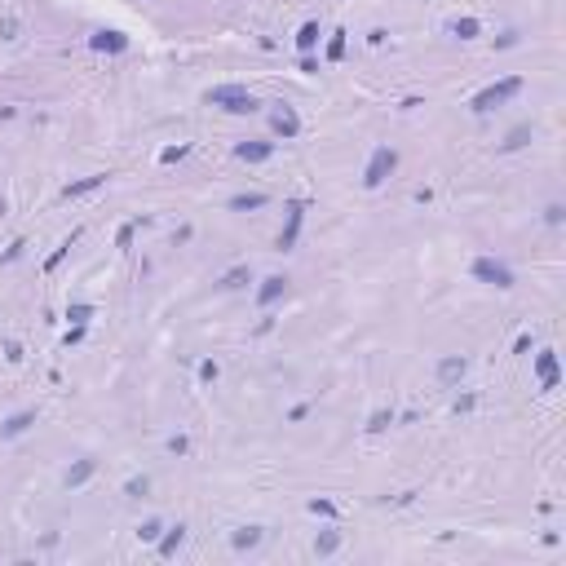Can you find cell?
I'll return each instance as SVG.
<instances>
[{
	"label": "cell",
	"mask_w": 566,
	"mask_h": 566,
	"mask_svg": "<svg viewBox=\"0 0 566 566\" xmlns=\"http://www.w3.org/2000/svg\"><path fill=\"white\" fill-rule=\"evenodd\" d=\"M562 217H566L562 203H549V208H544V222H549V226H562Z\"/></svg>",
	"instance_id": "obj_31"
},
{
	"label": "cell",
	"mask_w": 566,
	"mask_h": 566,
	"mask_svg": "<svg viewBox=\"0 0 566 566\" xmlns=\"http://www.w3.org/2000/svg\"><path fill=\"white\" fill-rule=\"evenodd\" d=\"M115 244L128 252V244H133V226H119V235H115Z\"/></svg>",
	"instance_id": "obj_34"
},
{
	"label": "cell",
	"mask_w": 566,
	"mask_h": 566,
	"mask_svg": "<svg viewBox=\"0 0 566 566\" xmlns=\"http://www.w3.org/2000/svg\"><path fill=\"white\" fill-rule=\"evenodd\" d=\"M5 358H9V363H22V345L18 341H5Z\"/></svg>",
	"instance_id": "obj_32"
},
{
	"label": "cell",
	"mask_w": 566,
	"mask_h": 566,
	"mask_svg": "<svg viewBox=\"0 0 566 566\" xmlns=\"http://www.w3.org/2000/svg\"><path fill=\"white\" fill-rule=\"evenodd\" d=\"M526 142H531V124H517L513 133H509V138L500 142V155H509V151H522Z\"/></svg>",
	"instance_id": "obj_19"
},
{
	"label": "cell",
	"mask_w": 566,
	"mask_h": 566,
	"mask_svg": "<svg viewBox=\"0 0 566 566\" xmlns=\"http://www.w3.org/2000/svg\"><path fill=\"white\" fill-rule=\"evenodd\" d=\"M67 319H71V323H80V328H84V323L93 319V306H89V301H76V306H67Z\"/></svg>",
	"instance_id": "obj_25"
},
{
	"label": "cell",
	"mask_w": 566,
	"mask_h": 566,
	"mask_svg": "<svg viewBox=\"0 0 566 566\" xmlns=\"http://www.w3.org/2000/svg\"><path fill=\"white\" fill-rule=\"evenodd\" d=\"M336 549H341V531H319L315 535V553L319 558H332Z\"/></svg>",
	"instance_id": "obj_20"
},
{
	"label": "cell",
	"mask_w": 566,
	"mask_h": 566,
	"mask_svg": "<svg viewBox=\"0 0 566 566\" xmlns=\"http://www.w3.org/2000/svg\"><path fill=\"white\" fill-rule=\"evenodd\" d=\"M345 58V31H332V40H328V63H341Z\"/></svg>",
	"instance_id": "obj_27"
},
{
	"label": "cell",
	"mask_w": 566,
	"mask_h": 566,
	"mask_svg": "<svg viewBox=\"0 0 566 566\" xmlns=\"http://www.w3.org/2000/svg\"><path fill=\"white\" fill-rule=\"evenodd\" d=\"M270 195H261V190H252V195H231V208L235 213H252V208H266Z\"/></svg>",
	"instance_id": "obj_18"
},
{
	"label": "cell",
	"mask_w": 566,
	"mask_h": 566,
	"mask_svg": "<svg viewBox=\"0 0 566 566\" xmlns=\"http://www.w3.org/2000/svg\"><path fill=\"white\" fill-rule=\"evenodd\" d=\"M186 155H190V147H164L160 151V164H182Z\"/></svg>",
	"instance_id": "obj_29"
},
{
	"label": "cell",
	"mask_w": 566,
	"mask_h": 566,
	"mask_svg": "<svg viewBox=\"0 0 566 566\" xmlns=\"http://www.w3.org/2000/svg\"><path fill=\"white\" fill-rule=\"evenodd\" d=\"M160 531H164L160 517H147V522L138 526V540H142V544H155V540H160Z\"/></svg>",
	"instance_id": "obj_23"
},
{
	"label": "cell",
	"mask_w": 566,
	"mask_h": 566,
	"mask_svg": "<svg viewBox=\"0 0 566 566\" xmlns=\"http://www.w3.org/2000/svg\"><path fill=\"white\" fill-rule=\"evenodd\" d=\"M301 217H306V199H288V226L279 231V239H274V248H279V252H292V248H297Z\"/></svg>",
	"instance_id": "obj_5"
},
{
	"label": "cell",
	"mask_w": 566,
	"mask_h": 566,
	"mask_svg": "<svg viewBox=\"0 0 566 566\" xmlns=\"http://www.w3.org/2000/svg\"><path fill=\"white\" fill-rule=\"evenodd\" d=\"M186 447H190V442H186V438H168V451H173V456H182Z\"/></svg>",
	"instance_id": "obj_35"
},
{
	"label": "cell",
	"mask_w": 566,
	"mask_h": 566,
	"mask_svg": "<svg viewBox=\"0 0 566 566\" xmlns=\"http://www.w3.org/2000/svg\"><path fill=\"white\" fill-rule=\"evenodd\" d=\"M203 98H208L213 106H222V111H231V115H252V111H261L257 93H248L244 84H213Z\"/></svg>",
	"instance_id": "obj_1"
},
{
	"label": "cell",
	"mask_w": 566,
	"mask_h": 566,
	"mask_svg": "<svg viewBox=\"0 0 566 566\" xmlns=\"http://www.w3.org/2000/svg\"><path fill=\"white\" fill-rule=\"evenodd\" d=\"M469 274H474L478 283H487V288H513V270L504 266L500 257H474L469 261Z\"/></svg>",
	"instance_id": "obj_4"
},
{
	"label": "cell",
	"mask_w": 566,
	"mask_h": 566,
	"mask_svg": "<svg viewBox=\"0 0 566 566\" xmlns=\"http://www.w3.org/2000/svg\"><path fill=\"white\" fill-rule=\"evenodd\" d=\"M451 35H460V40H478V35H483V22H478V18H456L451 22Z\"/></svg>",
	"instance_id": "obj_21"
},
{
	"label": "cell",
	"mask_w": 566,
	"mask_h": 566,
	"mask_svg": "<svg viewBox=\"0 0 566 566\" xmlns=\"http://www.w3.org/2000/svg\"><path fill=\"white\" fill-rule=\"evenodd\" d=\"M248 283H252V266H231V270L222 274V288H226V292H235V288H248Z\"/></svg>",
	"instance_id": "obj_16"
},
{
	"label": "cell",
	"mask_w": 566,
	"mask_h": 566,
	"mask_svg": "<svg viewBox=\"0 0 566 566\" xmlns=\"http://www.w3.org/2000/svg\"><path fill=\"white\" fill-rule=\"evenodd\" d=\"M274 155V142H239L235 147V160H244V164H266Z\"/></svg>",
	"instance_id": "obj_11"
},
{
	"label": "cell",
	"mask_w": 566,
	"mask_h": 566,
	"mask_svg": "<svg viewBox=\"0 0 566 566\" xmlns=\"http://www.w3.org/2000/svg\"><path fill=\"white\" fill-rule=\"evenodd\" d=\"M147 491H151V478H147V474H142V478H128V483H124V496H133V500L147 496Z\"/></svg>",
	"instance_id": "obj_28"
},
{
	"label": "cell",
	"mask_w": 566,
	"mask_h": 566,
	"mask_svg": "<svg viewBox=\"0 0 566 566\" xmlns=\"http://www.w3.org/2000/svg\"><path fill=\"white\" fill-rule=\"evenodd\" d=\"M270 133H274V138H283V142H292V138L301 133V115H297L288 102H279V106L270 111Z\"/></svg>",
	"instance_id": "obj_6"
},
{
	"label": "cell",
	"mask_w": 566,
	"mask_h": 566,
	"mask_svg": "<svg viewBox=\"0 0 566 566\" xmlns=\"http://www.w3.org/2000/svg\"><path fill=\"white\" fill-rule=\"evenodd\" d=\"M517 89H522V80H517V76H504L500 84H487L483 93H474V98H469V111H474V115H487V111H496V106L509 102Z\"/></svg>",
	"instance_id": "obj_2"
},
{
	"label": "cell",
	"mask_w": 566,
	"mask_h": 566,
	"mask_svg": "<svg viewBox=\"0 0 566 566\" xmlns=\"http://www.w3.org/2000/svg\"><path fill=\"white\" fill-rule=\"evenodd\" d=\"M76 239H80V231H76V235H71V239H63V248H53V252H49V261H44V270H49V274H53L58 266H63V257H67V252H71V244H76Z\"/></svg>",
	"instance_id": "obj_24"
},
{
	"label": "cell",
	"mask_w": 566,
	"mask_h": 566,
	"mask_svg": "<svg viewBox=\"0 0 566 566\" xmlns=\"http://www.w3.org/2000/svg\"><path fill=\"white\" fill-rule=\"evenodd\" d=\"M319 35H323V31H319V22H315V18L301 22V31H297V49H301V53H310V49L319 44Z\"/></svg>",
	"instance_id": "obj_17"
},
{
	"label": "cell",
	"mask_w": 566,
	"mask_h": 566,
	"mask_svg": "<svg viewBox=\"0 0 566 566\" xmlns=\"http://www.w3.org/2000/svg\"><path fill=\"white\" fill-rule=\"evenodd\" d=\"M106 177H111V173H93V177H84V182H71L63 195H67V199H84V195H93V190H102Z\"/></svg>",
	"instance_id": "obj_14"
},
{
	"label": "cell",
	"mask_w": 566,
	"mask_h": 566,
	"mask_svg": "<svg viewBox=\"0 0 566 566\" xmlns=\"http://www.w3.org/2000/svg\"><path fill=\"white\" fill-rule=\"evenodd\" d=\"M465 372H469V358H465V354H447V358L438 363V385H447V390H451Z\"/></svg>",
	"instance_id": "obj_10"
},
{
	"label": "cell",
	"mask_w": 566,
	"mask_h": 566,
	"mask_svg": "<svg viewBox=\"0 0 566 566\" xmlns=\"http://www.w3.org/2000/svg\"><path fill=\"white\" fill-rule=\"evenodd\" d=\"M399 168V151L394 147H376L367 155V168H363V186L367 190H376V186H385V177Z\"/></svg>",
	"instance_id": "obj_3"
},
{
	"label": "cell",
	"mask_w": 566,
	"mask_h": 566,
	"mask_svg": "<svg viewBox=\"0 0 566 566\" xmlns=\"http://www.w3.org/2000/svg\"><path fill=\"white\" fill-rule=\"evenodd\" d=\"M310 513H319V517H336V504H332V500H310Z\"/></svg>",
	"instance_id": "obj_30"
},
{
	"label": "cell",
	"mask_w": 566,
	"mask_h": 566,
	"mask_svg": "<svg viewBox=\"0 0 566 566\" xmlns=\"http://www.w3.org/2000/svg\"><path fill=\"white\" fill-rule=\"evenodd\" d=\"M186 544V526L177 522V526H168V531H160V540H155V549H160V558H177V549Z\"/></svg>",
	"instance_id": "obj_12"
},
{
	"label": "cell",
	"mask_w": 566,
	"mask_h": 566,
	"mask_svg": "<svg viewBox=\"0 0 566 566\" xmlns=\"http://www.w3.org/2000/svg\"><path fill=\"white\" fill-rule=\"evenodd\" d=\"M199 381H217V363H213V358H203V363H199Z\"/></svg>",
	"instance_id": "obj_33"
},
{
	"label": "cell",
	"mask_w": 566,
	"mask_h": 566,
	"mask_svg": "<svg viewBox=\"0 0 566 566\" xmlns=\"http://www.w3.org/2000/svg\"><path fill=\"white\" fill-rule=\"evenodd\" d=\"M283 297H288V279H283V274H266V279H261V288H257V306L270 310L274 301H283Z\"/></svg>",
	"instance_id": "obj_9"
},
{
	"label": "cell",
	"mask_w": 566,
	"mask_h": 566,
	"mask_svg": "<svg viewBox=\"0 0 566 566\" xmlns=\"http://www.w3.org/2000/svg\"><path fill=\"white\" fill-rule=\"evenodd\" d=\"M89 478H93V460H76L67 469V487H84Z\"/></svg>",
	"instance_id": "obj_22"
},
{
	"label": "cell",
	"mask_w": 566,
	"mask_h": 566,
	"mask_svg": "<svg viewBox=\"0 0 566 566\" xmlns=\"http://www.w3.org/2000/svg\"><path fill=\"white\" fill-rule=\"evenodd\" d=\"M261 540H266V531H261V526H239V531L231 535V544H235L239 553H248V549H257Z\"/></svg>",
	"instance_id": "obj_15"
},
{
	"label": "cell",
	"mask_w": 566,
	"mask_h": 566,
	"mask_svg": "<svg viewBox=\"0 0 566 566\" xmlns=\"http://www.w3.org/2000/svg\"><path fill=\"white\" fill-rule=\"evenodd\" d=\"M390 425H394V412H390V407H381V412H372L367 433H381V429H390Z\"/></svg>",
	"instance_id": "obj_26"
},
{
	"label": "cell",
	"mask_w": 566,
	"mask_h": 566,
	"mask_svg": "<svg viewBox=\"0 0 566 566\" xmlns=\"http://www.w3.org/2000/svg\"><path fill=\"white\" fill-rule=\"evenodd\" d=\"M89 49H93V53H124V49H128V35L115 31V27H102V31L89 35Z\"/></svg>",
	"instance_id": "obj_7"
},
{
	"label": "cell",
	"mask_w": 566,
	"mask_h": 566,
	"mask_svg": "<svg viewBox=\"0 0 566 566\" xmlns=\"http://www.w3.org/2000/svg\"><path fill=\"white\" fill-rule=\"evenodd\" d=\"M31 425H35V412H31V407H27V412H14L5 425H0V438L9 442V438H18V433H27Z\"/></svg>",
	"instance_id": "obj_13"
},
{
	"label": "cell",
	"mask_w": 566,
	"mask_h": 566,
	"mask_svg": "<svg viewBox=\"0 0 566 566\" xmlns=\"http://www.w3.org/2000/svg\"><path fill=\"white\" fill-rule=\"evenodd\" d=\"M535 376H540L544 390H558L562 367H558V354H553V350H540V354H535Z\"/></svg>",
	"instance_id": "obj_8"
}]
</instances>
